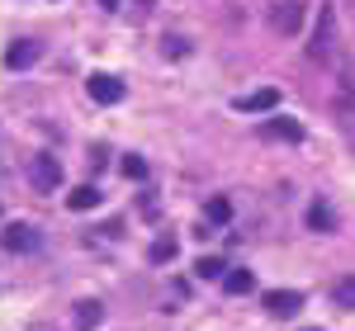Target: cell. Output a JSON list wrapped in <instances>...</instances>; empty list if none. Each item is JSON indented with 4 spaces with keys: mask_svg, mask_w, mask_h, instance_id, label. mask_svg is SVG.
I'll return each instance as SVG.
<instances>
[{
    "mask_svg": "<svg viewBox=\"0 0 355 331\" xmlns=\"http://www.w3.org/2000/svg\"><path fill=\"white\" fill-rule=\"evenodd\" d=\"M303 15H308V10H303V0H279V5L270 10V28L294 38V33H303Z\"/></svg>",
    "mask_w": 355,
    "mask_h": 331,
    "instance_id": "7a4b0ae2",
    "label": "cell"
},
{
    "mask_svg": "<svg viewBox=\"0 0 355 331\" xmlns=\"http://www.w3.org/2000/svg\"><path fill=\"white\" fill-rule=\"evenodd\" d=\"M204 213H209V222H232V199H227V194H214V199L204 204Z\"/></svg>",
    "mask_w": 355,
    "mask_h": 331,
    "instance_id": "5bb4252c",
    "label": "cell"
},
{
    "mask_svg": "<svg viewBox=\"0 0 355 331\" xmlns=\"http://www.w3.org/2000/svg\"><path fill=\"white\" fill-rule=\"evenodd\" d=\"M261 138H270V142H303V123H299V118H266V123H261Z\"/></svg>",
    "mask_w": 355,
    "mask_h": 331,
    "instance_id": "52a82bcc",
    "label": "cell"
},
{
    "mask_svg": "<svg viewBox=\"0 0 355 331\" xmlns=\"http://www.w3.org/2000/svg\"><path fill=\"white\" fill-rule=\"evenodd\" d=\"M308 227H313V232H336V213H331L327 199H313V204H308Z\"/></svg>",
    "mask_w": 355,
    "mask_h": 331,
    "instance_id": "7c38bea8",
    "label": "cell"
},
{
    "mask_svg": "<svg viewBox=\"0 0 355 331\" xmlns=\"http://www.w3.org/2000/svg\"><path fill=\"white\" fill-rule=\"evenodd\" d=\"M100 322H105V303L100 298H81L76 303V331H95Z\"/></svg>",
    "mask_w": 355,
    "mask_h": 331,
    "instance_id": "30bf717a",
    "label": "cell"
},
{
    "mask_svg": "<svg viewBox=\"0 0 355 331\" xmlns=\"http://www.w3.org/2000/svg\"><path fill=\"white\" fill-rule=\"evenodd\" d=\"M119 170H123L128 180H142V175H147V161H142V156H123V161H119Z\"/></svg>",
    "mask_w": 355,
    "mask_h": 331,
    "instance_id": "ac0fdd59",
    "label": "cell"
},
{
    "mask_svg": "<svg viewBox=\"0 0 355 331\" xmlns=\"http://www.w3.org/2000/svg\"><path fill=\"white\" fill-rule=\"evenodd\" d=\"M331 298H336V307H355V275L336 279V289H331Z\"/></svg>",
    "mask_w": 355,
    "mask_h": 331,
    "instance_id": "e0dca14e",
    "label": "cell"
},
{
    "mask_svg": "<svg viewBox=\"0 0 355 331\" xmlns=\"http://www.w3.org/2000/svg\"><path fill=\"white\" fill-rule=\"evenodd\" d=\"M0 247L15 251V256H28V251H38V232H33L28 222H10V227L0 232Z\"/></svg>",
    "mask_w": 355,
    "mask_h": 331,
    "instance_id": "277c9868",
    "label": "cell"
},
{
    "mask_svg": "<svg viewBox=\"0 0 355 331\" xmlns=\"http://www.w3.org/2000/svg\"><path fill=\"white\" fill-rule=\"evenodd\" d=\"M308 331H322V327H308Z\"/></svg>",
    "mask_w": 355,
    "mask_h": 331,
    "instance_id": "7402d4cb",
    "label": "cell"
},
{
    "mask_svg": "<svg viewBox=\"0 0 355 331\" xmlns=\"http://www.w3.org/2000/svg\"><path fill=\"white\" fill-rule=\"evenodd\" d=\"M28 180H33V190H57L62 185V166H57V156H33V166H28Z\"/></svg>",
    "mask_w": 355,
    "mask_h": 331,
    "instance_id": "5b68a950",
    "label": "cell"
},
{
    "mask_svg": "<svg viewBox=\"0 0 355 331\" xmlns=\"http://www.w3.org/2000/svg\"><path fill=\"white\" fill-rule=\"evenodd\" d=\"M223 289L242 298V294H251V289H256V275H251V270H227V275H223Z\"/></svg>",
    "mask_w": 355,
    "mask_h": 331,
    "instance_id": "4fadbf2b",
    "label": "cell"
},
{
    "mask_svg": "<svg viewBox=\"0 0 355 331\" xmlns=\"http://www.w3.org/2000/svg\"><path fill=\"white\" fill-rule=\"evenodd\" d=\"M152 5H157V0H133V19H142V15H147Z\"/></svg>",
    "mask_w": 355,
    "mask_h": 331,
    "instance_id": "ffe728a7",
    "label": "cell"
},
{
    "mask_svg": "<svg viewBox=\"0 0 355 331\" xmlns=\"http://www.w3.org/2000/svg\"><path fill=\"white\" fill-rule=\"evenodd\" d=\"M147 260H152V265L175 260V237H157V242H152V251H147Z\"/></svg>",
    "mask_w": 355,
    "mask_h": 331,
    "instance_id": "9a60e30c",
    "label": "cell"
},
{
    "mask_svg": "<svg viewBox=\"0 0 355 331\" xmlns=\"http://www.w3.org/2000/svg\"><path fill=\"white\" fill-rule=\"evenodd\" d=\"M100 5H105V10H119V5H123V0H100Z\"/></svg>",
    "mask_w": 355,
    "mask_h": 331,
    "instance_id": "44dd1931",
    "label": "cell"
},
{
    "mask_svg": "<svg viewBox=\"0 0 355 331\" xmlns=\"http://www.w3.org/2000/svg\"><path fill=\"white\" fill-rule=\"evenodd\" d=\"M43 57V43H33V38H15L10 48H5V66L10 71H24V66H33Z\"/></svg>",
    "mask_w": 355,
    "mask_h": 331,
    "instance_id": "8992f818",
    "label": "cell"
},
{
    "mask_svg": "<svg viewBox=\"0 0 355 331\" xmlns=\"http://www.w3.org/2000/svg\"><path fill=\"white\" fill-rule=\"evenodd\" d=\"M194 275H199V279H223V275H227V260H218V256H204V260L194 265Z\"/></svg>",
    "mask_w": 355,
    "mask_h": 331,
    "instance_id": "2e32d148",
    "label": "cell"
},
{
    "mask_svg": "<svg viewBox=\"0 0 355 331\" xmlns=\"http://www.w3.org/2000/svg\"><path fill=\"white\" fill-rule=\"evenodd\" d=\"M331 53H336V10L322 5L318 24H313V38H308V57L313 62H331Z\"/></svg>",
    "mask_w": 355,
    "mask_h": 331,
    "instance_id": "6da1fadb",
    "label": "cell"
},
{
    "mask_svg": "<svg viewBox=\"0 0 355 331\" xmlns=\"http://www.w3.org/2000/svg\"><path fill=\"white\" fill-rule=\"evenodd\" d=\"M275 105H279V90H275V85H261V90H251V95L237 100V109H246V114H266V109H275Z\"/></svg>",
    "mask_w": 355,
    "mask_h": 331,
    "instance_id": "9c48e42d",
    "label": "cell"
},
{
    "mask_svg": "<svg viewBox=\"0 0 355 331\" xmlns=\"http://www.w3.org/2000/svg\"><path fill=\"white\" fill-rule=\"evenodd\" d=\"M185 53H190V43H185L180 33H171V38H166V57H185Z\"/></svg>",
    "mask_w": 355,
    "mask_h": 331,
    "instance_id": "d6986e66",
    "label": "cell"
},
{
    "mask_svg": "<svg viewBox=\"0 0 355 331\" xmlns=\"http://www.w3.org/2000/svg\"><path fill=\"white\" fill-rule=\"evenodd\" d=\"M85 90H90L95 105H119V100L128 95V85L119 81V76H110V71H95V76L85 81Z\"/></svg>",
    "mask_w": 355,
    "mask_h": 331,
    "instance_id": "3957f363",
    "label": "cell"
},
{
    "mask_svg": "<svg viewBox=\"0 0 355 331\" xmlns=\"http://www.w3.org/2000/svg\"><path fill=\"white\" fill-rule=\"evenodd\" d=\"M303 307V294H294V289H270L266 294V312L270 317H294Z\"/></svg>",
    "mask_w": 355,
    "mask_h": 331,
    "instance_id": "ba28073f",
    "label": "cell"
},
{
    "mask_svg": "<svg viewBox=\"0 0 355 331\" xmlns=\"http://www.w3.org/2000/svg\"><path fill=\"white\" fill-rule=\"evenodd\" d=\"M100 199H105V194L95 190V185H76V190L67 194V208H71V213H90V208H100Z\"/></svg>",
    "mask_w": 355,
    "mask_h": 331,
    "instance_id": "8fae6325",
    "label": "cell"
}]
</instances>
